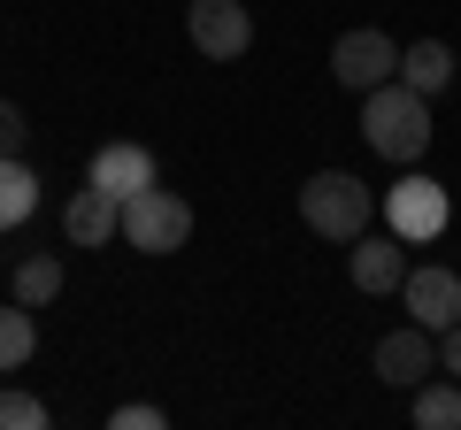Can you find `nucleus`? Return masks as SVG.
<instances>
[{
  "mask_svg": "<svg viewBox=\"0 0 461 430\" xmlns=\"http://www.w3.org/2000/svg\"><path fill=\"white\" fill-rule=\"evenodd\" d=\"M362 131H369V147H377L384 162L415 169V162H423V147H430V100L415 93V85L384 77V85H369V93H362Z\"/></svg>",
  "mask_w": 461,
  "mask_h": 430,
  "instance_id": "f257e3e1",
  "label": "nucleus"
},
{
  "mask_svg": "<svg viewBox=\"0 0 461 430\" xmlns=\"http://www.w3.org/2000/svg\"><path fill=\"white\" fill-rule=\"evenodd\" d=\"M369 215H377V200H369V184L354 177V169H315V177L300 184V223H308L315 238H330V246H354V238L369 231Z\"/></svg>",
  "mask_w": 461,
  "mask_h": 430,
  "instance_id": "f03ea898",
  "label": "nucleus"
},
{
  "mask_svg": "<svg viewBox=\"0 0 461 430\" xmlns=\"http://www.w3.org/2000/svg\"><path fill=\"white\" fill-rule=\"evenodd\" d=\"M185 238H193V200H185V193L147 184V193L123 200V246H139V254H177Z\"/></svg>",
  "mask_w": 461,
  "mask_h": 430,
  "instance_id": "7ed1b4c3",
  "label": "nucleus"
},
{
  "mask_svg": "<svg viewBox=\"0 0 461 430\" xmlns=\"http://www.w3.org/2000/svg\"><path fill=\"white\" fill-rule=\"evenodd\" d=\"M185 31H193V47L208 54V62H239V54L254 47L247 0H193V8H185Z\"/></svg>",
  "mask_w": 461,
  "mask_h": 430,
  "instance_id": "20e7f679",
  "label": "nucleus"
},
{
  "mask_svg": "<svg viewBox=\"0 0 461 430\" xmlns=\"http://www.w3.org/2000/svg\"><path fill=\"white\" fill-rule=\"evenodd\" d=\"M377 377L384 384H400V392H415L423 377H438V331H423V323H400V331H384L377 338Z\"/></svg>",
  "mask_w": 461,
  "mask_h": 430,
  "instance_id": "39448f33",
  "label": "nucleus"
},
{
  "mask_svg": "<svg viewBox=\"0 0 461 430\" xmlns=\"http://www.w3.org/2000/svg\"><path fill=\"white\" fill-rule=\"evenodd\" d=\"M446 184H430V177H400L393 193H384V223H393V238H438L446 231Z\"/></svg>",
  "mask_w": 461,
  "mask_h": 430,
  "instance_id": "423d86ee",
  "label": "nucleus"
},
{
  "mask_svg": "<svg viewBox=\"0 0 461 430\" xmlns=\"http://www.w3.org/2000/svg\"><path fill=\"white\" fill-rule=\"evenodd\" d=\"M330 77H339L346 93H369V85L400 77V47L384 31H346L339 47H330Z\"/></svg>",
  "mask_w": 461,
  "mask_h": 430,
  "instance_id": "0eeeda50",
  "label": "nucleus"
},
{
  "mask_svg": "<svg viewBox=\"0 0 461 430\" xmlns=\"http://www.w3.org/2000/svg\"><path fill=\"white\" fill-rule=\"evenodd\" d=\"M85 184H100V193H115V200H131V193H147V184H162V162H154V147H139V139H115V147L93 154Z\"/></svg>",
  "mask_w": 461,
  "mask_h": 430,
  "instance_id": "6e6552de",
  "label": "nucleus"
},
{
  "mask_svg": "<svg viewBox=\"0 0 461 430\" xmlns=\"http://www.w3.org/2000/svg\"><path fill=\"white\" fill-rule=\"evenodd\" d=\"M400 300H408V315L423 331H454L461 323V277L454 269H408L400 277Z\"/></svg>",
  "mask_w": 461,
  "mask_h": 430,
  "instance_id": "1a4fd4ad",
  "label": "nucleus"
},
{
  "mask_svg": "<svg viewBox=\"0 0 461 430\" xmlns=\"http://www.w3.org/2000/svg\"><path fill=\"white\" fill-rule=\"evenodd\" d=\"M62 231H69V246H108V238H123V200L100 193V184H85V193H69Z\"/></svg>",
  "mask_w": 461,
  "mask_h": 430,
  "instance_id": "9d476101",
  "label": "nucleus"
},
{
  "mask_svg": "<svg viewBox=\"0 0 461 430\" xmlns=\"http://www.w3.org/2000/svg\"><path fill=\"white\" fill-rule=\"evenodd\" d=\"M346 269H354V292H369V300L400 292V277H408V262H400V238H369V231L354 238Z\"/></svg>",
  "mask_w": 461,
  "mask_h": 430,
  "instance_id": "9b49d317",
  "label": "nucleus"
},
{
  "mask_svg": "<svg viewBox=\"0 0 461 430\" xmlns=\"http://www.w3.org/2000/svg\"><path fill=\"white\" fill-rule=\"evenodd\" d=\"M400 85H415V93H446V85H454V47H446V39H415L408 54H400Z\"/></svg>",
  "mask_w": 461,
  "mask_h": 430,
  "instance_id": "f8f14e48",
  "label": "nucleus"
},
{
  "mask_svg": "<svg viewBox=\"0 0 461 430\" xmlns=\"http://www.w3.org/2000/svg\"><path fill=\"white\" fill-rule=\"evenodd\" d=\"M39 215V177L23 154H0V231H16V223H32Z\"/></svg>",
  "mask_w": 461,
  "mask_h": 430,
  "instance_id": "ddd939ff",
  "label": "nucleus"
},
{
  "mask_svg": "<svg viewBox=\"0 0 461 430\" xmlns=\"http://www.w3.org/2000/svg\"><path fill=\"white\" fill-rule=\"evenodd\" d=\"M408 399H415V430H461V377H423Z\"/></svg>",
  "mask_w": 461,
  "mask_h": 430,
  "instance_id": "4468645a",
  "label": "nucleus"
},
{
  "mask_svg": "<svg viewBox=\"0 0 461 430\" xmlns=\"http://www.w3.org/2000/svg\"><path fill=\"white\" fill-rule=\"evenodd\" d=\"M32 354H39V323H32L23 300H8V308H0V369H23Z\"/></svg>",
  "mask_w": 461,
  "mask_h": 430,
  "instance_id": "2eb2a0df",
  "label": "nucleus"
},
{
  "mask_svg": "<svg viewBox=\"0 0 461 430\" xmlns=\"http://www.w3.org/2000/svg\"><path fill=\"white\" fill-rule=\"evenodd\" d=\"M16 300L23 308H54V300H62V262H54V254L16 262Z\"/></svg>",
  "mask_w": 461,
  "mask_h": 430,
  "instance_id": "dca6fc26",
  "label": "nucleus"
},
{
  "mask_svg": "<svg viewBox=\"0 0 461 430\" xmlns=\"http://www.w3.org/2000/svg\"><path fill=\"white\" fill-rule=\"evenodd\" d=\"M0 430H47V399H32V392H0Z\"/></svg>",
  "mask_w": 461,
  "mask_h": 430,
  "instance_id": "f3484780",
  "label": "nucleus"
},
{
  "mask_svg": "<svg viewBox=\"0 0 461 430\" xmlns=\"http://www.w3.org/2000/svg\"><path fill=\"white\" fill-rule=\"evenodd\" d=\"M23 139H32L23 108H16V100H0V154H23Z\"/></svg>",
  "mask_w": 461,
  "mask_h": 430,
  "instance_id": "a211bd4d",
  "label": "nucleus"
},
{
  "mask_svg": "<svg viewBox=\"0 0 461 430\" xmlns=\"http://www.w3.org/2000/svg\"><path fill=\"white\" fill-rule=\"evenodd\" d=\"M108 423H115V430H162V408H147V399H131V408H115Z\"/></svg>",
  "mask_w": 461,
  "mask_h": 430,
  "instance_id": "6ab92c4d",
  "label": "nucleus"
},
{
  "mask_svg": "<svg viewBox=\"0 0 461 430\" xmlns=\"http://www.w3.org/2000/svg\"><path fill=\"white\" fill-rule=\"evenodd\" d=\"M438 369H446V377H461V323H454V331H438Z\"/></svg>",
  "mask_w": 461,
  "mask_h": 430,
  "instance_id": "aec40b11",
  "label": "nucleus"
}]
</instances>
